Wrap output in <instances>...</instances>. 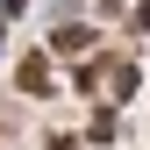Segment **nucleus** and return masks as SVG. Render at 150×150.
I'll return each mask as SVG.
<instances>
[{"label":"nucleus","instance_id":"1","mask_svg":"<svg viewBox=\"0 0 150 150\" xmlns=\"http://www.w3.org/2000/svg\"><path fill=\"white\" fill-rule=\"evenodd\" d=\"M50 43H57V50H64V57H79V50L93 43V36H86V29H57V36H50Z\"/></svg>","mask_w":150,"mask_h":150},{"label":"nucleus","instance_id":"2","mask_svg":"<svg viewBox=\"0 0 150 150\" xmlns=\"http://www.w3.org/2000/svg\"><path fill=\"white\" fill-rule=\"evenodd\" d=\"M22 86H29V93H43V86H50V64H43V57H29V64H22Z\"/></svg>","mask_w":150,"mask_h":150}]
</instances>
